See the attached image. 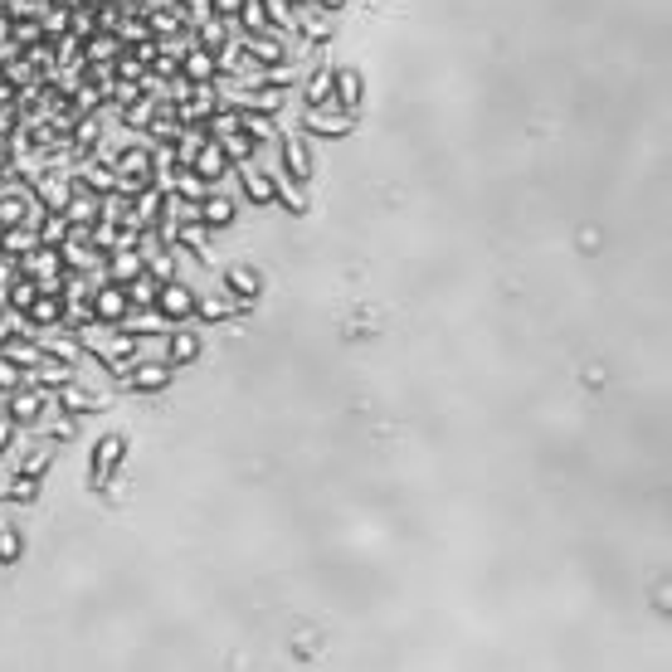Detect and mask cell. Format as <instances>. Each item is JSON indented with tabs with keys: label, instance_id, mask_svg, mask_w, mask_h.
<instances>
[{
	"label": "cell",
	"instance_id": "6da1fadb",
	"mask_svg": "<svg viewBox=\"0 0 672 672\" xmlns=\"http://www.w3.org/2000/svg\"><path fill=\"white\" fill-rule=\"evenodd\" d=\"M74 336H78V346L88 356H98L108 371L137 361V351H142V336H132L122 322H83V327H74Z\"/></svg>",
	"mask_w": 672,
	"mask_h": 672
},
{
	"label": "cell",
	"instance_id": "7a4b0ae2",
	"mask_svg": "<svg viewBox=\"0 0 672 672\" xmlns=\"http://www.w3.org/2000/svg\"><path fill=\"white\" fill-rule=\"evenodd\" d=\"M49 410H54L49 390H39V385H25V380H20V390H10V395H5V410H0V414H5L15 429H39Z\"/></svg>",
	"mask_w": 672,
	"mask_h": 672
},
{
	"label": "cell",
	"instance_id": "3957f363",
	"mask_svg": "<svg viewBox=\"0 0 672 672\" xmlns=\"http://www.w3.org/2000/svg\"><path fill=\"white\" fill-rule=\"evenodd\" d=\"M117 385H127V390H137V395H161L166 385H171V366L166 361H127V366H117Z\"/></svg>",
	"mask_w": 672,
	"mask_h": 672
},
{
	"label": "cell",
	"instance_id": "277c9868",
	"mask_svg": "<svg viewBox=\"0 0 672 672\" xmlns=\"http://www.w3.org/2000/svg\"><path fill=\"white\" fill-rule=\"evenodd\" d=\"M302 132L307 137H327V142H341L356 132V112L341 108H302Z\"/></svg>",
	"mask_w": 672,
	"mask_h": 672
},
{
	"label": "cell",
	"instance_id": "5b68a950",
	"mask_svg": "<svg viewBox=\"0 0 672 672\" xmlns=\"http://www.w3.org/2000/svg\"><path fill=\"white\" fill-rule=\"evenodd\" d=\"M151 307H156L171 327H176V322H190V317H195V288L181 283V278H171V283H161V293H156Z\"/></svg>",
	"mask_w": 672,
	"mask_h": 672
},
{
	"label": "cell",
	"instance_id": "8992f818",
	"mask_svg": "<svg viewBox=\"0 0 672 672\" xmlns=\"http://www.w3.org/2000/svg\"><path fill=\"white\" fill-rule=\"evenodd\" d=\"M122 458H127V434H103L98 444H93V487H108L112 473L122 468Z\"/></svg>",
	"mask_w": 672,
	"mask_h": 672
},
{
	"label": "cell",
	"instance_id": "52a82bcc",
	"mask_svg": "<svg viewBox=\"0 0 672 672\" xmlns=\"http://www.w3.org/2000/svg\"><path fill=\"white\" fill-rule=\"evenodd\" d=\"M190 171H195V176H200L205 186L215 190V186L224 181V176H234V161L224 156V147L215 142V137H205V147H200L195 156H190Z\"/></svg>",
	"mask_w": 672,
	"mask_h": 672
},
{
	"label": "cell",
	"instance_id": "ba28073f",
	"mask_svg": "<svg viewBox=\"0 0 672 672\" xmlns=\"http://www.w3.org/2000/svg\"><path fill=\"white\" fill-rule=\"evenodd\" d=\"M64 322H69V298L59 288H39L25 312V327H64Z\"/></svg>",
	"mask_w": 672,
	"mask_h": 672
},
{
	"label": "cell",
	"instance_id": "9c48e42d",
	"mask_svg": "<svg viewBox=\"0 0 672 672\" xmlns=\"http://www.w3.org/2000/svg\"><path fill=\"white\" fill-rule=\"evenodd\" d=\"M181 78L195 83V88H215V83H220V64H215V54H210V49H200V44H181Z\"/></svg>",
	"mask_w": 672,
	"mask_h": 672
},
{
	"label": "cell",
	"instance_id": "30bf717a",
	"mask_svg": "<svg viewBox=\"0 0 672 672\" xmlns=\"http://www.w3.org/2000/svg\"><path fill=\"white\" fill-rule=\"evenodd\" d=\"M93 322H122L127 312H132V302H127V288L122 283H112V278H103L98 288H93Z\"/></svg>",
	"mask_w": 672,
	"mask_h": 672
},
{
	"label": "cell",
	"instance_id": "8fae6325",
	"mask_svg": "<svg viewBox=\"0 0 672 672\" xmlns=\"http://www.w3.org/2000/svg\"><path fill=\"white\" fill-rule=\"evenodd\" d=\"M20 263V273H30L39 288H54L59 283V273H64V259H59V249H49V244H35L25 259H15Z\"/></svg>",
	"mask_w": 672,
	"mask_h": 672
},
{
	"label": "cell",
	"instance_id": "7c38bea8",
	"mask_svg": "<svg viewBox=\"0 0 672 672\" xmlns=\"http://www.w3.org/2000/svg\"><path fill=\"white\" fill-rule=\"evenodd\" d=\"M361 98H366V78H361V69L336 64V74H332V108L356 112V108H361Z\"/></svg>",
	"mask_w": 672,
	"mask_h": 672
},
{
	"label": "cell",
	"instance_id": "4fadbf2b",
	"mask_svg": "<svg viewBox=\"0 0 672 672\" xmlns=\"http://www.w3.org/2000/svg\"><path fill=\"white\" fill-rule=\"evenodd\" d=\"M215 142H220V147H224V156H229L234 166H249V161L259 156V147H263L259 137H254V132H249V127L239 122V117H234V122L224 127V132H220V137H215Z\"/></svg>",
	"mask_w": 672,
	"mask_h": 672
},
{
	"label": "cell",
	"instance_id": "5bb4252c",
	"mask_svg": "<svg viewBox=\"0 0 672 672\" xmlns=\"http://www.w3.org/2000/svg\"><path fill=\"white\" fill-rule=\"evenodd\" d=\"M224 293L229 298H239L244 302V312L259 302L263 293V278H259V268H249V263H234V268H224Z\"/></svg>",
	"mask_w": 672,
	"mask_h": 672
},
{
	"label": "cell",
	"instance_id": "9a60e30c",
	"mask_svg": "<svg viewBox=\"0 0 672 672\" xmlns=\"http://www.w3.org/2000/svg\"><path fill=\"white\" fill-rule=\"evenodd\" d=\"M278 147H283V181H293V186H307L312 181V151L302 137H278Z\"/></svg>",
	"mask_w": 672,
	"mask_h": 672
},
{
	"label": "cell",
	"instance_id": "2e32d148",
	"mask_svg": "<svg viewBox=\"0 0 672 672\" xmlns=\"http://www.w3.org/2000/svg\"><path fill=\"white\" fill-rule=\"evenodd\" d=\"M234 171H239V186H244V200H249V205H273V200H278V176L259 171L254 161H249V166H234Z\"/></svg>",
	"mask_w": 672,
	"mask_h": 672
},
{
	"label": "cell",
	"instance_id": "e0dca14e",
	"mask_svg": "<svg viewBox=\"0 0 672 672\" xmlns=\"http://www.w3.org/2000/svg\"><path fill=\"white\" fill-rule=\"evenodd\" d=\"M190 361H200V332H190V327H171L166 332V366L171 371H181V366H190Z\"/></svg>",
	"mask_w": 672,
	"mask_h": 672
},
{
	"label": "cell",
	"instance_id": "ac0fdd59",
	"mask_svg": "<svg viewBox=\"0 0 672 672\" xmlns=\"http://www.w3.org/2000/svg\"><path fill=\"white\" fill-rule=\"evenodd\" d=\"M69 380H74V366H69V361H54V356H39L35 366L25 371V385H39V390H49V395H54L59 385H69Z\"/></svg>",
	"mask_w": 672,
	"mask_h": 672
},
{
	"label": "cell",
	"instance_id": "d6986e66",
	"mask_svg": "<svg viewBox=\"0 0 672 672\" xmlns=\"http://www.w3.org/2000/svg\"><path fill=\"white\" fill-rule=\"evenodd\" d=\"M234 220H239V205H234L229 195H220V190H210V195L200 200V224H205L210 234H220V229H229Z\"/></svg>",
	"mask_w": 672,
	"mask_h": 672
},
{
	"label": "cell",
	"instance_id": "ffe728a7",
	"mask_svg": "<svg viewBox=\"0 0 672 672\" xmlns=\"http://www.w3.org/2000/svg\"><path fill=\"white\" fill-rule=\"evenodd\" d=\"M54 405H59L64 414H74V419H78V414H98V410H103V400H98L93 390H83V385H74V380L54 390Z\"/></svg>",
	"mask_w": 672,
	"mask_h": 672
},
{
	"label": "cell",
	"instance_id": "44dd1931",
	"mask_svg": "<svg viewBox=\"0 0 672 672\" xmlns=\"http://www.w3.org/2000/svg\"><path fill=\"white\" fill-rule=\"evenodd\" d=\"M234 312H244V302L229 293H195V317L200 322H229Z\"/></svg>",
	"mask_w": 672,
	"mask_h": 672
},
{
	"label": "cell",
	"instance_id": "7402d4cb",
	"mask_svg": "<svg viewBox=\"0 0 672 672\" xmlns=\"http://www.w3.org/2000/svg\"><path fill=\"white\" fill-rule=\"evenodd\" d=\"M171 244H181V249H190L195 259L205 263L210 259V229L200 220H181V224H171Z\"/></svg>",
	"mask_w": 672,
	"mask_h": 672
},
{
	"label": "cell",
	"instance_id": "603a6c76",
	"mask_svg": "<svg viewBox=\"0 0 672 672\" xmlns=\"http://www.w3.org/2000/svg\"><path fill=\"white\" fill-rule=\"evenodd\" d=\"M103 273H108L112 283H132L137 273H147V259L137 249H112L108 259H103Z\"/></svg>",
	"mask_w": 672,
	"mask_h": 672
},
{
	"label": "cell",
	"instance_id": "cb8c5ba5",
	"mask_svg": "<svg viewBox=\"0 0 672 672\" xmlns=\"http://www.w3.org/2000/svg\"><path fill=\"white\" fill-rule=\"evenodd\" d=\"M35 244H39V234H35V224H30V220L0 229V254H5V259H25Z\"/></svg>",
	"mask_w": 672,
	"mask_h": 672
},
{
	"label": "cell",
	"instance_id": "d4e9b609",
	"mask_svg": "<svg viewBox=\"0 0 672 672\" xmlns=\"http://www.w3.org/2000/svg\"><path fill=\"white\" fill-rule=\"evenodd\" d=\"M332 74H336V64H322V69H312V78L302 83V98H307V108H332Z\"/></svg>",
	"mask_w": 672,
	"mask_h": 672
},
{
	"label": "cell",
	"instance_id": "484cf974",
	"mask_svg": "<svg viewBox=\"0 0 672 672\" xmlns=\"http://www.w3.org/2000/svg\"><path fill=\"white\" fill-rule=\"evenodd\" d=\"M0 356H5L10 366H20V371H30V366H35V361H39V356H44V351H39V341H35V336L15 332V336H10V341H5V346H0Z\"/></svg>",
	"mask_w": 672,
	"mask_h": 672
},
{
	"label": "cell",
	"instance_id": "4316f807",
	"mask_svg": "<svg viewBox=\"0 0 672 672\" xmlns=\"http://www.w3.org/2000/svg\"><path fill=\"white\" fill-rule=\"evenodd\" d=\"M293 15H298V35L307 39V44H327V39H332V15H322V10H312V5H302Z\"/></svg>",
	"mask_w": 672,
	"mask_h": 672
},
{
	"label": "cell",
	"instance_id": "83f0119b",
	"mask_svg": "<svg viewBox=\"0 0 672 672\" xmlns=\"http://www.w3.org/2000/svg\"><path fill=\"white\" fill-rule=\"evenodd\" d=\"M35 293H39L35 278H30V273H15V283L5 288V298H10V312H15V317H25V312H30V302H35Z\"/></svg>",
	"mask_w": 672,
	"mask_h": 672
},
{
	"label": "cell",
	"instance_id": "f1b7e54d",
	"mask_svg": "<svg viewBox=\"0 0 672 672\" xmlns=\"http://www.w3.org/2000/svg\"><path fill=\"white\" fill-rule=\"evenodd\" d=\"M35 234H39V244L59 249V244L69 239V220H64V215H54V210H44V215L35 220Z\"/></svg>",
	"mask_w": 672,
	"mask_h": 672
},
{
	"label": "cell",
	"instance_id": "f546056e",
	"mask_svg": "<svg viewBox=\"0 0 672 672\" xmlns=\"http://www.w3.org/2000/svg\"><path fill=\"white\" fill-rule=\"evenodd\" d=\"M0 497H5V502H20V507H30V502H39V478H25V473H15L10 483L0 487Z\"/></svg>",
	"mask_w": 672,
	"mask_h": 672
},
{
	"label": "cell",
	"instance_id": "4dcf8cb0",
	"mask_svg": "<svg viewBox=\"0 0 672 672\" xmlns=\"http://www.w3.org/2000/svg\"><path fill=\"white\" fill-rule=\"evenodd\" d=\"M122 288H127V302H132V307H151L156 293H161V283H156L151 273H137V278H132V283H122Z\"/></svg>",
	"mask_w": 672,
	"mask_h": 672
},
{
	"label": "cell",
	"instance_id": "1f68e13d",
	"mask_svg": "<svg viewBox=\"0 0 672 672\" xmlns=\"http://www.w3.org/2000/svg\"><path fill=\"white\" fill-rule=\"evenodd\" d=\"M20 556H25V536H20L15 526L0 522V565H15Z\"/></svg>",
	"mask_w": 672,
	"mask_h": 672
},
{
	"label": "cell",
	"instance_id": "d6a6232c",
	"mask_svg": "<svg viewBox=\"0 0 672 672\" xmlns=\"http://www.w3.org/2000/svg\"><path fill=\"white\" fill-rule=\"evenodd\" d=\"M273 205H283L288 215H307V195H302V186L283 181V176H278V200H273Z\"/></svg>",
	"mask_w": 672,
	"mask_h": 672
},
{
	"label": "cell",
	"instance_id": "836d02e7",
	"mask_svg": "<svg viewBox=\"0 0 672 672\" xmlns=\"http://www.w3.org/2000/svg\"><path fill=\"white\" fill-rule=\"evenodd\" d=\"M147 273L156 278V283H171V278H176V254H171V249L151 254V259H147Z\"/></svg>",
	"mask_w": 672,
	"mask_h": 672
},
{
	"label": "cell",
	"instance_id": "e575fe53",
	"mask_svg": "<svg viewBox=\"0 0 672 672\" xmlns=\"http://www.w3.org/2000/svg\"><path fill=\"white\" fill-rule=\"evenodd\" d=\"M49 463H54V448H35V453H25L20 473H25V478H44V473H49Z\"/></svg>",
	"mask_w": 672,
	"mask_h": 672
},
{
	"label": "cell",
	"instance_id": "d590c367",
	"mask_svg": "<svg viewBox=\"0 0 672 672\" xmlns=\"http://www.w3.org/2000/svg\"><path fill=\"white\" fill-rule=\"evenodd\" d=\"M20 380H25V371H20V366H10V361L0 356V395H10V390H20Z\"/></svg>",
	"mask_w": 672,
	"mask_h": 672
},
{
	"label": "cell",
	"instance_id": "8d00e7d4",
	"mask_svg": "<svg viewBox=\"0 0 672 672\" xmlns=\"http://www.w3.org/2000/svg\"><path fill=\"white\" fill-rule=\"evenodd\" d=\"M15 434H20V429H15V424H10V419H5V414H0V453H5V448H10V439H15Z\"/></svg>",
	"mask_w": 672,
	"mask_h": 672
},
{
	"label": "cell",
	"instance_id": "74e56055",
	"mask_svg": "<svg viewBox=\"0 0 672 672\" xmlns=\"http://www.w3.org/2000/svg\"><path fill=\"white\" fill-rule=\"evenodd\" d=\"M312 10H322V15H341V10H346V0H312Z\"/></svg>",
	"mask_w": 672,
	"mask_h": 672
},
{
	"label": "cell",
	"instance_id": "f35d334b",
	"mask_svg": "<svg viewBox=\"0 0 672 672\" xmlns=\"http://www.w3.org/2000/svg\"><path fill=\"white\" fill-rule=\"evenodd\" d=\"M5 312H10V298H5V288H0V317H5Z\"/></svg>",
	"mask_w": 672,
	"mask_h": 672
},
{
	"label": "cell",
	"instance_id": "ab89813d",
	"mask_svg": "<svg viewBox=\"0 0 672 672\" xmlns=\"http://www.w3.org/2000/svg\"><path fill=\"white\" fill-rule=\"evenodd\" d=\"M283 5H288V10H302V5H312V0H283Z\"/></svg>",
	"mask_w": 672,
	"mask_h": 672
},
{
	"label": "cell",
	"instance_id": "60d3db41",
	"mask_svg": "<svg viewBox=\"0 0 672 672\" xmlns=\"http://www.w3.org/2000/svg\"><path fill=\"white\" fill-rule=\"evenodd\" d=\"M0 410H5V395H0Z\"/></svg>",
	"mask_w": 672,
	"mask_h": 672
}]
</instances>
